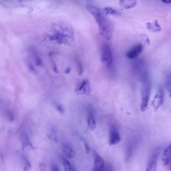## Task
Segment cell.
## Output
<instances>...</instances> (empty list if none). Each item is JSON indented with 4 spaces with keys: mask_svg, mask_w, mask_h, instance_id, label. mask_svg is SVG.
Listing matches in <instances>:
<instances>
[{
    "mask_svg": "<svg viewBox=\"0 0 171 171\" xmlns=\"http://www.w3.org/2000/svg\"><path fill=\"white\" fill-rule=\"evenodd\" d=\"M86 7L97 22L100 35L107 40H110L112 38L114 32L113 22L108 18L103 10L98 6L88 4Z\"/></svg>",
    "mask_w": 171,
    "mask_h": 171,
    "instance_id": "1",
    "label": "cell"
},
{
    "mask_svg": "<svg viewBox=\"0 0 171 171\" xmlns=\"http://www.w3.org/2000/svg\"><path fill=\"white\" fill-rule=\"evenodd\" d=\"M101 61L105 66L109 67L113 60L112 51L109 45L104 44L101 48Z\"/></svg>",
    "mask_w": 171,
    "mask_h": 171,
    "instance_id": "2",
    "label": "cell"
},
{
    "mask_svg": "<svg viewBox=\"0 0 171 171\" xmlns=\"http://www.w3.org/2000/svg\"><path fill=\"white\" fill-rule=\"evenodd\" d=\"M150 93V83L149 81L145 80L143 83L142 96L140 105L141 111L144 112L147 107L149 99Z\"/></svg>",
    "mask_w": 171,
    "mask_h": 171,
    "instance_id": "3",
    "label": "cell"
},
{
    "mask_svg": "<svg viewBox=\"0 0 171 171\" xmlns=\"http://www.w3.org/2000/svg\"><path fill=\"white\" fill-rule=\"evenodd\" d=\"M121 138L118 131L114 126H112L110 129L109 142L110 146L116 145L119 143Z\"/></svg>",
    "mask_w": 171,
    "mask_h": 171,
    "instance_id": "4",
    "label": "cell"
},
{
    "mask_svg": "<svg viewBox=\"0 0 171 171\" xmlns=\"http://www.w3.org/2000/svg\"><path fill=\"white\" fill-rule=\"evenodd\" d=\"M87 114L88 126L92 131L94 130L96 128V122L94 116V110L92 106L88 107Z\"/></svg>",
    "mask_w": 171,
    "mask_h": 171,
    "instance_id": "5",
    "label": "cell"
},
{
    "mask_svg": "<svg viewBox=\"0 0 171 171\" xmlns=\"http://www.w3.org/2000/svg\"><path fill=\"white\" fill-rule=\"evenodd\" d=\"M143 49L142 44H138L127 52L126 56L130 59L135 58L142 52Z\"/></svg>",
    "mask_w": 171,
    "mask_h": 171,
    "instance_id": "6",
    "label": "cell"
},
{
    "mask_svg": "<svg viewBox=\"0 0 171 171\" xmlns=\"http://www.w3.org/2000/svg\"><path fill=\"white\" fill-rule=\"evenodd\" d=\"M164 93L163 89L160 88L154 96L152 104L154 109L156 110L162 105L163 101Z\"/></svg>",
    "mask_w": 171,
    "mask_h": 171,
    "instance_id": "7",
    "label": "cell"
},
{
    "mask_svg": "<svg viewBox=\"0 0 171 171\" xmlns=\"http://www.w3.org/2000/svg\"><path fill=\"white\" fill-rule=\"evenodd\" d=\"M159 152H156L152 156L148 163L146 171H156Z\"/></svg>",
    "mask_w": 171,
    "mask_h": 171,
    "instance_id": "8",
    "label": "cell"
},
{
    "mask_svg": "<svg viewBox=\"0 0 171 171\" xmlns=\"http://www.w3.org/2000/svg\"><path fill=\"white\" fill-rule=\"evenodd\" d=\"M163 164L165 166L169 165L171 161V143L164 150L162 157Z\"/></svg>",
    "mask_w": 171,
    "mask_h": 171,
    "instance_id": "9",
    "label": "cell"
},
{
    "mask_svg": "<svg viewBox=\"0 0 171 171\" xmlns=\"http://www.w3.org/2000/svg\"><path fill=\"white\" fill-rule=\"evenodd\" d=\"M137 4V2L135 1H120L119 2L120 8L122 10L133 8Z\"/></svg>",
    "mask_w": 171,
    "mask_h": 171,
    "instance_id": "10",
    "label": "cell"
},
{
    "mask_svg": "<svg viewBox=\"0 0 171 171\" xmlns=\"http://www.w3.org/2000/svg\"><path fill=\"white\" fill-rule=\"evenodd\" d=\"M62 152L69 158H74L75 156V153L69 146L66 144H64L62 146Z\"/></svg>",
    "mask_w": 171,
    "mask_h": 171,
    "instance_id": "11",
    "label": "cell"
},
{
    "mask_svg": "<svg viewBox=\"0 0 171 171\" xmlns=\"http://www.w3.org/2000/svg\"><path fill=\"white\" fill-rule=\"evenodd\" d=\"M146 27L148 30L154 32H160L162 29L157 20L154 21L153 23L150 22L147 23Z\"/></svg>",
    "mask_w": 171,
    "mask_h": 171,
    "instance_id": "12",
    "label": "cell"
},
{
    "mask_svg": "<svg viewBox=\"0 0 171 171\" xmlns=\"http://www.w3.org/2000/svg\"><path fill=\"white\" fill-rule=\"evenodd\" d=\"M95 167L104 169V161L101 156L95 152L94 153Z\"/></svg>",
    "mask_w": 171,
    "mask_h": 171,
    "instance_id": "13",
    "label": "cell"
},
{
    "mask_svg": "<svg viewBox=\"0 0 171 171\" xmlns=\"http://www.w3.org/2000/svg\"><path fill=\"white\" fill-rule=\"evenodd\" d=\"M60 159L65 171H70L71 169V164L68 160L62 156H60Z\"/></svg>",
    "mask_w": 171,
    "mask_h": 171,
    "instance_id": "14",
    "label": "cell"
},
{
    "mask_svg": "<svg viewBox=\"0 0 171 171\" xmlns=\"http://www.w3.org/2000/svg\"><path fill=\"white\" fill-rule=\"evenodd\" d=\"M103 10L106 15L117 14V12L113 8L110 7H105L103 8Z\"/></svg>",
    "mask_w": 171,
    "mask_h": 171,
    "instance_id": "15",
    "label": "cell"
},
{
    "mask_svg": "<svg viewBox=\"0 0 171 171\" xmlns=\"http://www.w3.org/2000/svg\"><path fill=\"white\" fill-rule=\"evenodd\" d=\"M31 167V164L30 161L27 159H26L25 161L24 171H30Z\"/></svg>",
    "mask_w": 171,
    "mask_h": 171,
    "instance_id": "16",
    "label": "cell"
},
{
    "mask_svg": "<svg viewBox=\"0 0 171 171\" xmlns=\"http://www.w3.org/2000/svg\"><path fill=\"white\" fill-rule=\"evenodd\" d=\"M141 38L142 39L144 42L146 44L149 45H150V39L145 34L141 35Z\"/></svg>",
    "mask_w": 171,
    "mask_h": 171,
    "instance_id": "17",
    "label": "cell"
},
{
    "mask_svg": "<svg viewBox=\"0 0 171 171\" xmlns=\"http://www.w3.org/2000/svg\"><path fill=\"white\" fill-rule=\"evenodd\" d=\"M167 88L169 96L171 98V75L168 79L167 83Z\"/></svg>",
    "mask_w": 171,
    "mask_h": 171,
    "instance_id": "18",
    "label": "cell"
},
{
    "mask_svg": "<svg viewBox=\"0 0 171 171\" xmlns=\"http://www.w3.org/2000/svg\"><path fill=\"white\" fill-rule=\"evenodd\" d=\"M83 142L85 147L86 152V153L87 154H89L90 152V147L86 141H85L84 140H83Z\"/></svg>",
    "mask_w": 171,
    "mask_h": 171,
    "instance_id": "19",
    "label": "cell"
},
{
    "mask_svg": "<svg viewBox=\"0 0 171 171\" xmlns=\"http://www.w3.org/2000/svg\"><path fill=\"white\" fill-rule=\"evenodd\" d=\"M83 68L81 63H79L78 64V72L79 75H81L83 74Z\"/></svg>",
    "mask_w": 171,
    "mask_h": 171,
    "instance_id": "20",
    "label": "cell"
},
{
    "mask_svg": "<svg viewBox=\"0 0 171 171\" xmlns=\"http://www.w3.org/2000/svg\"><path fill=\"white\" fill-rule=\"evenodd\" d=\"M35 61L36 65L37 66H41L42 62L41 59L37 55L35 57Z\"/></svg>",
    "mask_w": 171,
    "mask_h": 171,
    "instance_id": "21",
    "label": "cell"
},
{
    "mask_svg": "<svg viewBox=\"0 0 171 171\" xmlns=\"http://www.w3.org/2000/svg\"><path fill=\"white\" fill-rule=\"evenodd\" d=\"M39 169L40 171H45L46 167L45 164L43 163H41L39 164Z\"/></svg>",
    "mask_w": 171,
    "mask_h": 171,
    "instance_id": "22",
    "label": "cell"
},
{
    "mask_svg": "<svg viewBox=\"0 0 171 171\" xmlns=\"http://www.w3.org/2000/svg\"><path fill=\"white\" fill-rule=\"evenodd\" d=\"M51 171H60L58 167L55 164L52 166Z\"/></svg>",
    "mask_w": 171,
    "mask_h": 171,
    "instance_id": "23",
    "label": "cell"
},
{
    "mask_svg": "<svg viewBox=\"0 0 171 171\" xmlns=\"http://www.w3.org/2000/svg\"><path fill=\"white\" fill-rule=\"evenodd\" d=\"M58 110L62 113H63L64 112V109L63 107L61 106V105H58L57 107Z\"/></svg>",
    "mask_w": 171,
    "mask_h": 171,
    "instance_id": "24",
    "label": "cell"
},
{
    "mask_svg": "<svg viewBox=\"0 0 171 171\" xmlns=\"http://www.w3.org/2000/svg\"><path fill=\"white\" fill-rule=\"evenodd\" d=\"M52 64H53V70H54V72L55 73H59V71L56 65H55V62H52Z\"/></svg>",
    "mask_w": 171,
    "mask_h": 171,
    "instance_id": "25",
    "label": "cell"
},
{
    "mask_svg": "<svg viewBox=\"0 0 171 171\" xmlns=\"http://www.w3.org/2000/svg\"><path fill=\"white\" fill-rule=\"evenodd\" d=\"M9 119L10 121L12 122L14 119V115L11 112H9Z\"/></svg>",
    "mask_w": 171,
    "mask_h": 171,
    "instance_id": "26",
    "label": "cell"
},
{
    "mask_svg": "<svg viewBox=\"0 0 171 171\" xmlns=\"http://www.w3.org/2000/svg\"><path fill=\"white\" fill-rule=\"evenodd\" d=\"M58 54V53L57 52L52 51L50 52V53L48 55L49 56V57H52V56Z\"/></svg>",
    "mask_w": 171,
    "mask_h": 171,
    "instance_id": "27",
    "label": "cell"
},
{
    "mask_svg": "<svg viewBox=\"0 0 171 171\" xmlns=\"http://www.w3.org/2000/svg\"><path fill=\"white\" fill-rule=\"evenodd\" d=\"M29 69L30 70L32 71L35 72L36 71L34 67L33 66V65L31 64H29Z\"/></svg>",
    "mask_w": 171,
    "mask_h": 171,
    "instance_id": "28",
    "label": "cell"
},
{
    "mask_svg": "<svg viewBox=\"0 0 171 171\" xmlns=\"http://www.w3.org/2000/svg\"><path fill=\"white\" fill-rule=\"evenodd\" d=\"M104 169L100 168H98L95 167L94 168L93 171H103Z\"/></svg>",
    "mask_w": 171,
    "mask_h": 171,
    "instance_id": "29",
    "label": "cell"
},
{
    "mask_svg": "<svg viewBox=\"0 0 171 171\" xmlns=\"http://www.w3.org/2000/svg\"><path fill=\"white\" fill-rule=\"evenodd\" d=\"M162 2L164 4H169L171 3L170 0H164V1H162Z\"/></svg>",
    "mask_w": 171,
    "mask_h": 171,
    "instance_id": "30",
    "label": "cell"
},
{
    "mask_svg": "<svg viewBox=\"0 0 171 171\" xmlns=\"http://www.w3.org/2000/svg\"><path fill=\"white\" fill-rule=\"evenodd\" d=\"M71 72V69L70 68H68L66 69L65 71V73L66 74H68L70 73Z\"/></svg>",
    "mask_w": 171,
    "mask_h": 171,
    "instance_id": "31",
    "label": "cell"
},
{
    "mask_svg": "<svg viewBox=\"0 0 171 171\" xmlns=\"http://www.w3.org/2000/svg\"><path fill=\"white\" fill-rule=\"evenodd\" d=\"M70 171H76L74 168L73 167H72Z\"/></svg>",
    "mask_w": 171,
    "mask_h": 171,
    "instance_id": "32",
    "label": "cell"
},
{
    "mask_svg": "<svg viewBox=\"0 0 171 171\" xmlns=\"http://www.w3.org/2000/svg\"><path fill=\"white\" fill-rule=\"evenodd\" d=\"M169 164V167L170 170L171 171V161Z\"/></svg>",
    "mask_w": 171,
    "mask_h": 171,
    "instance_id": "33",
    "label": "cell"
},
{
    "mask_svg": "<svg viewBox=\"0 0 171 171\" xmlns=\"http://www.w3.org/2000/svg\"><path fill=\"white\" fill-rule=\"evenodd\" d=\"M107 171H111V170L109 169L108 170L107 169Z\"/></svg>",
    "mask_w": 171,
    "mask_h": 171,
    "instance_id": "34",
    "label": "cell"
}]
</instances>
